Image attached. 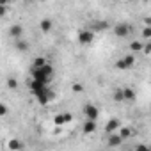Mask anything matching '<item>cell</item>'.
I'll use <instances>...</instances> for the list:
<instances>
[{"instance_id":"1","label":"cell","mask_w":151,"mask_h":151,"mask_svg":"<svg viewBox=\"0 0 151 151\" xmlns=\"http://www.w3.org/2000/svg\"><path fill=\"white\" fill-rule=\"evenodd\" d=\"M30 89H32V93H34V96L37 98V101L41 103V105H46L52 98H53V91H50L48 89V84H43V82H39V80H30Z\"/></svg>"},{"instance_id":"2","label":"cell","mask_w":151,"mask_h":151,"mask_svg":"<svg viewBox=\"0 0 151 151\" xmlns=\"http://www.w3.org/2000/svg\"><path fill=\"white\" fill-rule=\"evenodd\" d=\"M52 75H53V68L50 64H45L43 68H32V78L43 84H50Z\"/></svg>"},{"instance_id":"3","label":"cell","mask_w":151,"mask_h":151,"mask_svg":"<svg viewBox=\"0 0 151 151\" xmlns=\"http://www.w3.org/2000/svg\"><path fill=\"white\" fill-rule=\"evenodd\" d=\"M130 32H132V27H130L128 23H124V22L114 25V34H116V37H128Z\"/></svg>"},{"instance_id":"4","label":"cell","mask_w":151,"mask_h":151,"mask_svg":"<svg viewBox=\"0 0 151 151\" xmlns=\"http://www.w3.org/2000/svg\"><path fill=\"white\" fill-rule=\"evenodd\" d=\"M84 116H86V119H94L96 121L100 117V109L93 103H87V105H84Z\"/></svg>"},{"instance_id":"5","label":"cell","mask_w":151,"mask_h":151,"mask_svg":"<svg viewBox=\"0 0 151 151\" xmlns=\"http://www.w3.org/2000/svg\"><path fill=\"white\" fill-rule=\"evenodd\" d=\"M93 39H94V32L93 30H82L78 34V43L80 45H91Z\"/></svg>"},{"instance_id":"6","label":"cell","mask_w":151,"mask_h":151,"mask_svg":"<svg viewBox=\"0 0 151 151\" xmlns=\"http://www.w3.org/2000/svg\"><path fill=\"white\" fill-rule=\"evenodd\" d=\"M123 137L119 135V133H109V140H107V144L110 146V147H117V146H121L123 144Z\"/></svg>"},{"instance_id":"7","label":"cell","mask_w":151,"mask_h":151,"mask_svg":"<svg viewBox=\"0 0 151 151\" xmlns=\"http://www.w3.org/2000/svg\"><path fill=\"white\" fill-rule=\"evenodd\" d=\"M119 128H121V121H119V119H110V121L107 123V126H105V132H107V133H116Z\"/></svg>"},{"instance_id":"8","label":"cell","mask_w":151,"mask_h":151,"mask_svg":"<svg viewBox=\"0 0 151 151\" xmlns=\"http://www.w3.org/2000/svg\"><path fill=\"white\" fill-rule=\"evenodd\" d=\"M82 130H84V133H94L96 132V121L94 119H86Z\"/></svg>"},{"instance_id":"9","label":"cell","mask_w":151,"mask_h":151,"mask_svg":"<svg viewBox=\"0 0 151 151\" xmlns=\"http://www.w3.org/2000/svg\"><path fill=\"white\" fill-rule=\"evenodd\" d=\"M14 48H16L18 52H27V50L30 48V45H29L27 41H23V39L20 37V39H14Z\"/></svg>"},{"instance_id":"10","label":"cell","mask_w":151,"mask_h":151,"mask_svg":"<svg viewBox=\"0 0 151 151\" xmlns=\"http://www.w3.org/2000/svg\"><path fill=\"white\" fill-rule=\"evenodd\" d=\"M9 32H11V36H13L14 39H20V37L23 36V29H22V25H18V23H14Z\"/></svg>"},{"instance_id":"11","label":"cell","mask_w":151,"mask_h":151,"mask_svg":"<svg viewBox=\"0 0 151 151\" xmlns=\"http://www.w3.org/2000/svg\"><path fill=\"white\" fill-rule=\"evenodd\" d=\"M39 29H41L43 32H50V30H52V20H48V18L41 20V22H39Z\"/></svg>"},{"instance_id":"12","label":"cell","mask_w":151,"mask_h":151,"mask_svg":"<svg viewBox=\"0 0 151 151\" xmlns=\"http://www.w3.org/2000/svg\"><path fill=\"white\" fill-rule=\"evenodd\" d=\"M123 94H124V100L126 101H133L135 100V91L132 87H124L123 89Z\"/></svg>"},{"instance_id":"13","label":"cell","mask_w":151,"mask_h":151,"mask_svg":"<svg viewBox=\"0 0 151 151\" xmlns=\"http://www.w3.org/2000/svg\"><path fill=\"white\" fill-rule=\"evenodd\" d=\"M130 50L132 52H144V43L142 41H132L130 43Z\"/></svg>"},{"instance_id":"14","label":"cell","mask_w":151,"mask_h":151,"mask_svg":"<svg viewBox=\"0 0 151 151\" xmlns=\"http://www.w3.org/2000/svg\"><path fill=\"white\" fill-rule=\"evenodd\" d=\"M107 29H109V23L107 22H94L93 23V30H100L101 32V30H107Z\"/></svg>"},{"instance_id":"15","label":"cell","mask_w":151,"mask_h":151,"mask_svg":"<svg viewBox=\"0 0 151 151\" xmlns=\"http://www.w3.org/2000/svg\"><path fill=\"white\" fill-rule=\"evenodd\" d=\"M53 123H55L57 126H62V124H68V121H66V114H57V116L53 117Z\"/></svg>"},{"instance_id":"16","label":"cell","mask_w":151,"mask_h":151,"mask_svg":"<svg viewBox=\"0 0 151 151\" xmlns=\"http://www.w3.org/2000/svg\"><path fill=\"white\" fill-rule=\"evenodd\" d=\"M123 60H124V64H126V68L130 69V68H133V64H135V57L130 53V55H126V57H123Z\"/></svg>"},{"instance_id":"17","label":"cell","mask_w":151,"mask_h":151,"mask_svg":"<svg viewBox=\"0 0 151 151\" xmlns=\"http://www.w3.org/2000/svg\"><path fill=\"white\" fill-rule=\"evenodd\" d=\"M45 64H48V62H46V59H45V57H37V59L32 62V68H43Z\"/></svg>"},{"instance_id":"18","label":"cell","mask_w":151,"mask_h":151,"mask_svg":"<svg viewBox=\"0 0 151 151\" xmlns=\"http://www.w3.org/2000/svg\"><path fill=\"white\" fill-rule=\"evenodd\" d=\"M142 39L151 41V25H146V27L142 29Z\"/></svg>"},{"instance_id":"19","label":"cell","mask_w":151,"mask_h":151,"mask_svg":"<svg viewBox=\"0 0 151 151\" xmlns=\"http://www.w3.org/2000/svg\"><path fill=\"white\" fill-rule=\"evenodd\" d=\"M71 91H73V93H75V94H80V93H82V91H84V86H82V84H78V82H77V84H73V86H71Z\"/></svg>"},{"instance_id":"20","label":"cell","mask_w":151,"mask_h":151,"mask_svg":"<svg viewBox=\"0 0 151 151\" xmlns=\"http://www.w3.org/2000/svg\"><path fill=\"white\" fill-rule=\"evenodd\" d=\"M114 100L116 101H124V94H123V89H117L114 93Z\"/></svg>"},{"instance_id":"21","label":"cell","mask_w":151,"mask_h":151,"mask_svg":"<svg viewBox=\"0 0 151 151\" xmlns=\"http://www.w3.org/2000/svg\"><path fill=\"white\" fill-rule=\"evenodd\" d=\"M119 135H121L123 139H128V137L132 135V130H130V128H121V130H119Z\"/></svg>"},{"instance_id":"22","label":"cell","mask_w":151,"mask_h":151,"mask_svg":"<svg viewBox=\"0 0 151 151\" xmlns=\"http://www.w3.org/2000/svg\"><path fill=\"white\" fill-rule=\"evenodd\" d=\"M23 146H22V142H18V140H11L9 142V149H22Z\"/></svg>"},{"instance_id":"23","label":"cell","mask_w":151,"mask_h":151,"mask_svg":"<svg viewBox=\"0 0 151 151\" xmlns=\"http://www.w3.org/2000/svg\"><path fill=\"white\" fill-rule=\"evenodd\" d=\"M116 68H117V69H128V68H126V64H124V60H123V59H119V60H117V62H116Z\"/></svg>"},{"instance_id":"24","label":"cell","mask_w":151,"mask_h":151,"mask_svg":"<svg viewBox=\"0 0 151 151\" xmlns=\"http://www.w3.org/2000/svg\"><path fill=\"white\" fill-rule=\"evenodd\" d=\"M7 86H9L11 89H16V87H18V82H16L14 78H9V80H7Z\"/></svg>"},{"instance_id":"25","label":"cell","mask_w":151,"mask_h":151,"mask_svg":"<svg viewBox=\"0 0 151 151\" xmlns=\"http://www.w3.org/2000/svg\"><path fill=\"white\" fill-rule=\"evenodd\" d=\"M144 53H146V55H151V41H149L147 45H144Z\"/></svg>"},{"instance_id":"26","label":"cell","mask_w":151,"mask_h":151,"mask_svg":"<svg viewBox=\"0 0 151 151\" xmlns=\"http://www.w3.org/2000/svg\"><path fill=\"white\" fill-rule=\"evenodd\" d=\"M7 114V107L6 105H0V116H6Z\"/></svg>"},{"instance_id":"27","label":"cell","mask_w":151,"mask_h":151,"mask_svg":"<svg viewBox=\"0 0 151 151\" xmlns=\"http://www.w3.org/2000/svg\"><path fill=\"white\" fill-rule=\"evenodd\" d=\"M66 121H68V123H71V121H73V116H71L69 112H66Z\"/></svg>"},{"instance_id":"28","label":"cell","mask_w":151,"mask_h":151,"mask_svg":"<svg viewBox=\"0 0 151 151\" xmlns=\"http://www.w3.org/2000/svg\"><path fill=\"white\" fill-rule=\"evenodd\" d=\"M144 23L146 25H151V18H144Z\"/></svg>"},{"instance_id":"29","label":"cell","mask_w":151,"mask_h":151,"mask_svg":"<svg viewBox=\"0 0 151 151\" xmlns=\"http://www.w3.org/2000/svg\"><path fill=\"white\" fill-rule=\"evenodd\" d=\"M39 2H45V0H39Z\"/></svg>"}]
</instances>
